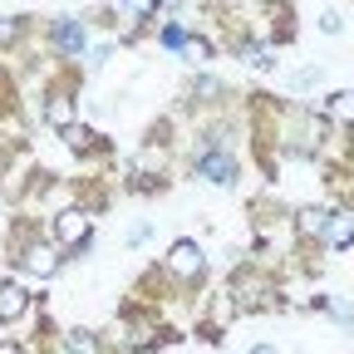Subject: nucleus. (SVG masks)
I'll return each mask as SVG.
<instances>
[{"mask_svg": "<svg viewBox=\"0 0 354 354\" xmlns=\"http://www.w3.org/2000/svg\"><path fill=\"white\" fill-rule=\"evenodd\" d=\"M88 232H94V216L88 212H59L55 216V241L59 246H79Z\"/></svg>", "mask_w": 354, "mask_h": 354, "instance_id": "f257e3e1", "label": "nucleus"}, {"mask_svg": "<svg viewBox=\"0 0 354 354\" xmlns=\"http://www.w3.org/2000/svg\"><path fill=\"white\" fill-rule=\"evenodd\" d=\"M300 227H305V232H320V227H325V212H305Z\"/></svg>", "mask_w": 354, "mask_h": 354, "instance_id": "2eb2a0df", "label": "nucleus"}, {"mask_svg": "<svg viewBox=\"0 0 354 354\" xmlns=\"http://www.w3.org/2000/svg\"><path fill=\"white\" fill-rule=\"evenodd\" d=\"M25 266H30V276H39V281L55 276V251H50V246H30V251H25Z\"/></svg>", "mask_w": 354, "mask_h": 354, "instance_id": "39448f33", "label": "nucleus"}, {"mask_svg": "<svg viewBox=\"0 0 354 354\" xmlns=\"http://www.w3.org/2000/svg\"><path fill=\"white\" fill-rule=\"evenodd\" d=\"M177 50H183L187 59H207V55H212V44H207V39H183Z\"/></svg>", "mask_w": 354, "mask_h": 354, "instance_id": "9d476101", "label": "nucleus"}, {"mask_svg": "<svg viewBox=\"0 0 354 354\" xmlns=\"http://www.w3.org/2000/svg\"><path fill=\"white\" fill-rule=\"evenodd\" d=\"M315 79H320V69H300V74H295V88H310Z\"/></svg>", "mask_w": 354, "mask_h": 354, "instance_id": "f3484780", "label": "nucleus"}, {"mask_svg": "<svg viewBox=\"0 0 354 354\" xmlns=\"http://www.w3.org/2000/svg\"><path fill=\"white\" fill-rule=\"evenodd\" d=\"M197 172L207 177V183H216V187H227V183H232V177H236V162H232L227 153H207Z\"/></svg>", "mask_w": 354, "mask_h": 354, "instance_id": "7ed1b4c3", "label": "nucleus"}, {"mask_svg": "<svg viewBox=\"0 0 354 354\" xmlns=\"http://www.w3.org/2000/svg\"><path fill=\"white\" fill-rule=\"evenodd\" d=\"M167 266H172V271L187 281V276H197V271H202V251H197L192 241H177V246L167 251Z\"/></svg>", "mask_w": 354, "mask_h": 354, "instance_id": "f03ea898", "label": "nucleus"}, {"mask_svg": "<svg viewBox=\"0 0 354 354\" xmlns=\"http://www.w3.org/2000/svg\"><path fill=\"white\" fill-rule=\"evenodd\" d=\"M69 354H94V339H88V335H74V339H69Z\"/></svg>", "mask_w": 354, "mask_h": 354, "instance_id": "4468645a", "label": "nucleus"}, {"mask_svg": "<svg viewBox=\"0 0 354 354\" xmlns=\"http://www.w3.org/2000/svg\"><path fill=\"white\" fill-rule=\"evenodd\" d=\"M55 39H59V50H79V44H84V30H79L74 20H59V25H55Z\"/></svg>", "mask_w": 354, "mask_h": 354, "instance_id": "0eeeda50", "label": "nucleus"}, {"mask_svg": "<svg viewBox=\"0 0 354 354\" xmlns=\"http://www.w3.org/2000/svg\"><path fill=\"white\" fill-rule=\"evenodd\" d=\"M320 30H325V35H339V30H344V20H339V15H325V20H320Z\"/></svg>", "mask_w": 354, "mask_h": 354, "instance_id": "a211bd4d", "label": "nucleus"}, {"mask_svg": "<svg viewBox=\"0 0 354 354\" xmlns=\"http://www.w3.org/2000/svg\"><path fill=\"white\" fill-rule=\"evenodd\" d=\"M183 39H187V35L177 30V25H172V30H162V44H172V50H177V44H183Z\"/></svg>", "mask_w": 354, "mask_h": 354, "instance_id": "6ab92c4d", "label": "nucleus"}, {"mask_svg": "<svg viewBox=\"0 0 354 354\" xmlns=\"http://www.w3.org/2000/svg\"><path fill=\"white\" fill-rule=\"evenodd\" d=\"M320 232H325V241H330V246H349V241H354V216H349V212H339V216H330V221H325Z\"/></svg>", "mask_w": 354, "mask_h": 354, "instance_id": "20e7f679", "label": "nucleus"}, {"mask_svg": "<svg viewBox=\"0 0 354 354\" xmlns=\"http://www.w3.org/2000/svg\"><path fill=\"white\" fill-rule=\"evenodd\" d=\"M25 300H30V295H25L15 281H10V286H0V320H15L20 310H25Z\"/></svg>", "mask_w": 354, "mask_h": 354, "instance_id": "423d86ee", "label": "nucleus"}, {"mask_svg": "<svg viewBox=\"0 0 354 354\" xmlns=\"http://www.w3.org/2000/svg\"><path fill=\"white\" fill-rule=\"evenodd\" d=\"M44 118H50L55 128H69V118H74V104H69V99H55V104H50V113H44Z\"/></svg>", "mask_w": 354, "mask_h": 354, "instance_id": "6e6552de", "label": "nucleus"}, {"mask_svg": "<svg viewBox=\"0 0 354 354\" xmlns=\"http://www.w3.org/2000/svg\"><path fill=\"white\" fill-rule=\"evenodd\" d=\"M153 236V227H148V221H138V227H128V246H143Z\"/></svg>", "mask_w": 354, "mask_h": 354, "instance_id": "ddd939ff", "label": "nucleus"}, {"mask_svg": "<svg viewBox=\"0 0 354 354\" xmlns=\"http://www.w3.org/2000/svg\"><path fill=\"white\" fill-rule=\"evenodd\" d=\"M251 354H276V349H251Z\"/></svg>", "mask_w": 354, "mask_h": 354, "instance_id": "aec40b11", "label": "nucleus"}, {"mask_svg": "<svg viewBox=\"0 0 354 354\" xmlns=\"http://www.w3.org/2000/svg\"><path fill=\"white\" fill-rule=\"evenodd\" d=\"M64 138H69V148H88V143H94V133L79 128V123H69V128H64Z\"/></svg>", "mask_w": 354, "mask_h": 354, "instance_id": "9b49d317", "label": "nucleus"}, {"mask_svg": "<svg viewBox=\"0 0 354 354\" xmlns=\"http://www.w3.org/2000/svg\"><path fill=\"white\" fill-rule=\"evenodd\" d=\"M330 113H335V118H349V123H354V94H335V99H330Z\"/></svg>", "mask_w": 354, "mask_h": 354, "instance_id": "1a4fd4ad", "label": "nucleus"}, {"mask_svg": "<svg viewBox=\"0 0 354 354\" xmlns=\"http://www.w3.org/2000/svg\"><path fill=\"white\" fill-rule=\"evenodd\" d=\"M118 6H123L128 15H153V10H158V0H118Z\"/></svg>", "mask_w": 354, "mask_h": 354, "instance_id": "f8f14e48", "label": "nucleus"}, {"mask_svg": "<svg viewBox=\"0 0 354 354\" xmlns=\"http://www.w3.org/2000/svg\"><path fill=\"white\" fill-rule=\"evenodd\" d=\"M15 30H20V25H15L10 15H0V44H10V39H15Z\"/></svg>", "mask_w": 354, "mask_h": 354, "instance_id": "dca6fc26", "label": "nucleus"}]
</instances>
